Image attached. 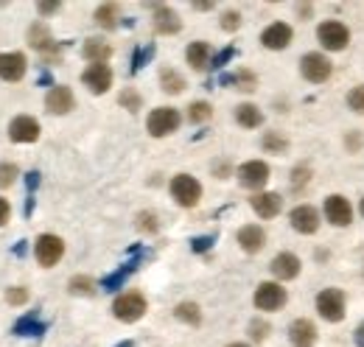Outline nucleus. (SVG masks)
Masks as SVG:
<instances>
[{
	"instance_id": "nucleus-1",
	"label": "nucleus",
	"mask_w": 364,
	"mask_h": 347,
	"mask_svg": "<svg viewBox=\"0 0 364 347\" xmlns=\"http://www.w3.org/2000/svg\"><path fill=\"white\" fill-rule=\"evenodd\" d=\"M180 124L182 118L174 107H157V110H151V115L146 121V129L151 137H166V134L180 129Z\"/></svg>"
},
{
	"instance_id": "nucleus-2",
	"label": "nucleus",
	"mask_w": 364,
	"mask_h": 347,
	"mask_svg": "<svg viewBox=\"0 0 364 347\" xmlns=\"http://www.w3.org/2000/svg\"><path fill=\"white\" fill-rule=\"evenodd\" d=\"M171 196L177 199L180 208H196L202 199V185L191 174H177L171 179Z\"/></svg>"
},
{
	"instance_id": "nucleus-3",
	"label": "nucleus",
	"mask_w": 364,
	"mask_h": 347,
	"mask_svg": "<svg viewBox=\"0 0 364 347\" xmlns=\"http://www.w3.org/2000/svg\"><path fill=\"white\" fill-rule=\"evenodd\" d=\"M317 40H319V45L328 48V50H345L348 43H350V31H348V26L339 23V20H325V23H319Z\"/></svg>"
},
{
	"instance_id": "nucleus-4",
	"label": "nucleus",
	"mask_w": 364,
	"mask_h": 347,
	"mask_svg": "<svg viewBox=\"0 0 364 347\" xmlns=\"http://www.w3.org/2000/svg\"><path fill=\"white\" fill-rule=\"evenodd\" d=\"M317 311L325 322H342L345 319V294L339 289H322L317 294Z\"/></svg>"
},
{
	"instance_id": "nucleus-5",
	"label": "nucleus",
	"mask_w": 364,
	"mask_h": 347,
	"mask_svg": "<svg viewBox=\"0 0 364 347\" xmlns=\"http://www.w3.org/2000/svg\"><path fill=\"white\" fill-rule=\"evenodd\" d=\"M112 314H115V319H121V322H137V319L146 314V297L137 294V292H127V294H121V297L112 303Z\"/></svg>"
},
{
	"instance_id": "nucleus-6",
	"label": "nucleus",
	"mask_w": 364,
	"mask_h": 347,
	"mask_svg": "<svg viewBox=\"0 0 364 347\" xmlns=\"http://www.w3.org/2000/svg\"><path fill=\"white\" fill-rule=\"evenodd\" d=\"M300 73H303V79H309L314 85H322V82L331 79L333 68H331V59L325 53H306L300 59Z\"/></svg>"
},
{
	"instance_id": "nucleus-7",
	"label": "nucleus",
	"mask_w": 364,
	"mask_h": 347,
	"mask_svg": "<svg viewBox=\"0 0 364 347\" xmlns=\"http://www.w3.org/2000/svg\"><path fill=\"white\" fill-rule=\"evenodd\" d=\"M34 255L40 260V266H56L62 255H65V241L59 238V235H40L37 238V244H34Z\"/></svg>"
},
{
	"instance_id": "nucleus-8",
	"label": "nucleus",
	"mask_w": 364,
	"mask_h": 347,
	"mask_svg": "<svg viewBox=\"0 0 364 347\" xmlns=\"http://www.w3.org/2000/svg\"><path fill=\"white\" fill-rule=\"evenodd\" d=\"M238 182L250 191H261L269 182V166L264 160H250L238 169Z\"/></svg>"
},
{
	"instance_id": "nucleus-9",
	"label": "nucleus",
	"mask_w": 364,
	"mask_h": 347,
	"mask_svg": "<svg viewBox=\"0 0 364 347\" xmlns=\"http://www.w3.org/2000/svg\"><path fill=\"white\" fill-rule=\"evenodd\" d=\"M286 305V289L280 283H261L255 289V308L258 311H277Z\"/></svg>"
},
{
	"instance_id": "nucleus-10",
	"label": "nucleus",
	"mask_w": 364,
	"mask_h": 347,
	"mask_svg": "<svg viewBox=\"0 0 364 347\" xmlns=\"http://www.w3.org/2000/svg\"><path fill=\"white\" fill-rule=\"evenodd\" d=\"M325 218H328L333 227H348V224L353 221V208H350V202H348L345 196L333 193V196L325 199Z\"/></svg>"
},
{
	"instance_id": "nucleus-11",
	"label": "nucleus",
	"mask_w": 364,
	"mask_h": 347,
	"mask_svg": "<svg viewBox=\"0 0 364 347\" xmlns=\"http://www.w3.org/2000/svg\"><path fill=\"white\" fill-rule=\"evenodd\" d=\"M289 221H291V227H294L297 233H303V235H314L319 230V213H317V208H311V205H297V208L289 213Z\"/></svg>"
},
{
	"instance_id": "nucleus-12",
	"label": "nucleus",
	"mask_w": 364,
	"mask_h": 347,
	"mask_svg": "<svg viewBox=\"0 0 364 347\" xmlns=\"http://www.w3.org/2000/svg\"><path fill=\"white\" fill-rule=\"evenodd\" d=\"M73 104H76V98H73L70 87L56 85V87H50V90H48V95H46L48 112H53V115H68V112L73 110Z\"/></svg>"
},
{
	"instance_id": "nucleus-13",
	"label": "nucleus",
	"mask_w": 364,
	"mask_h": 347,
	"mask_svg": "<svg viewBox=\"0 0 364 347\" xmlns=\"http://www.w3.org/2000/svg\"><path fill=\"white\" fill-rule=\"evenodd\" d=\"M9 137H11L14 143H34V140L40 137V124H37L31 115H20V118L11 121Z\"/></svg>"
},
{
	"instance_id": "nucleus-14",
	"label": "nucleus",
	"mask_w": 364,
	"mask_h": 347,
	"mask_svg": "<svg viewBox=\"0 0 364 347\" xmlns=\"http://www.w3.org/2000/svg\"><path fill=\"white\" fill-rule=\"evenodd\" d=\"M289 339L294 347H314L317 345V325L311 319H294L289 325Z\"/></svg>"
},
{
	"instance_id": "nucleus-15",
	"label": "nucleus",
	"mask_w": 364,
	"mask_h": 347,
	"mask_svg": "<svg viewBox=\"0 0 364 347\" xmlns=\"http://www.w3.org/2000/svg\"><path fill=\"white\" fill-rule=\"evenodd\" d=\"M291 37H294L291 26H286V23H272L269 28H264L261 43H264V48H269V50H283V48L291 45Z\"/></svg>"
},
{
	"instance_id": "nucleus-16",
	"label": "nucleus",
	"mask_w": 364,
	"mask_h": 347,
	"mask_svg": "<svg viewBox=\"0 0 364 347\" xmlns=\"http://www.w3.org/2000/svg\"><path fill=\"white\" fill-rule=\"evenodd\" d=\"M26 76V56L11 50V53H0V79L3 82H20Z\"/></svg>"
},
{
	"instance_id": "nucleus-17",
	"label": "nucleus",
	"mask_w": 364,
	"mask_h": 347,
	"mask_svg": "<svg viewBox=\"0 0 364 347\" xmlns=\"http://www.w3.org/2000/svg\"><path fill=\"white\" fill-rule=\"evenodd\" d=\"M82 82L90 87V92L101 95V92H107V90L112 87V70H109V65H90V68L85 70Z\"/></svg>"
},
{
	"instance_id": "nucleus-18",
	"label": "nucleus",
	"mask_w": 364,
	"mask_h": 347,
	"mask_svg": "<svg viewBox=\"0 0 364 347\" xmlns=\"http://www.w3.org/2000/svg\"><path fill=\"white\" fill-rule=\"evenodd\" d=\"M272 274L277 277V280H294L297 274H300V258L297 255H291V252H280V255H274L272 260Z\"/></svg>"
},
{
	"instance_id": "nucleus-19",
	"label": "nucleus",
	"mask_w": 364,
	"mask_h": 347,
	"mask_svg": "<svg viewBox=\"0 0 364 347\" xmlns=\"http://www.w3.org/2000/svg\"><path fill=\"white\" fill-rule=\"evenodd\" d=\"M238 244H241V250H244V252L255 255V252H261V250H264V244H267V233H264L261 227H255V224L241 227V230H238Z\"/></svg>"
},
{
	"instance_id": "nucleus-20",
	"label": "nucleus",
	"mask_w": 364,
	"mask_h": 347,
	"mask_svg": "<svg viewBox=\"0 0 364 347\" xmlns=\"http://www.w3.org/2000/svg\"><path fill=\"white\" fill-rule=\"evenodd\" d=\"M250 205H252V210L258 213L261 218H274L280 213V208H283V199L277 196V193H255L252 199H250Z\"/></svg>"
},
{
	"instance_id": "nucleus-21",
	"label": "nucleus",
	"mask_w": 364,
	"mask_h": 347,
	"mask_svg": "<svg viewBox=\"0 0 364 347\" xmlns=\"http://www.w3.org/2000/svg\"><path fill=\"white\" fill-rule=\"evenodd\" d=\"M154 28H157V34H177L182 28L177 11L168 6H154Z\"/></svg>"
},
{
	"instance_id": "nucleus-22",
	"label": "nucleus",
	"mask_w": 364,
	"mask_h": 347,
	"mask_svg": "<svg viewBox=\"0 0 364 347\" xmlns=\"http://www.w3.org/2000/svg\"><path fill=\"white\" fill-rule=\"evenodd\" d=\"M28 43H31V48H37L40 53H46V56L56 53V45L50 40V31H48L46 23H34V26L28 28Z\"/></svg>"
},
{
	"instance_id": "nucleus-23",
	"label": "nucleus",
	"mask_w": 364,
	"mask_h": 347,
	"mask_svg": "<svg viewBox=\"0 0 364 347\" xmlns=\"http://www.w3.org/2000/svg\"><path fill=\"white\" fill-rule=\"evenodd\" d=\"M185 59L193 70H205L208 68V59H210V45L208 43H191L185 50Z\"/></svg>"
},
{
	"instance_id": "nucleus-24",
	"label": "nucleus",
	"mask_w": 364,
	"mask_h": 347,
	"mask_svg": "<svg viewBox=\"0 0 364 347\" xmlns=\"http://www.w3.org/2000/svg\"><path fill=\"white\" fill-rule=\"evenodd\" d=\"M109 56H112V48L104 40H87L85 43V59H90L92 65H107Z\"/></svg>"
},
{
	"instance_id": "nucleus-25",
	"label": "nucleus",
	"mask_w": 364,
	"mask_h": 347,
	"mask_svg": "<svg viewBox=\"0 0 364 347\" xmlns=\"http://www.w3.org/2000/svg\"><path fill=\"white\" fill-rule=\"evenodd\" d=\"M235 121H238L241 127H247V129H255V127H261L264 115H261V110H258L255 104H241V107L235 110Z\"/></svg>"
},
{
	"instance_id": "nucleus-26",
	"label": "nucleus",
	"mask_w": 364,
	"mask_h": 347,
	"mask_svg": "<svg viewBox=\"0 0 364 347\" xmlns=\"http://www.w3.org/2000/svg\"><path fill=\"white\" fill-rule=\"evenodd\" d=\"M160 85L166 92H171V95H180L182 90H185V79H182L177 70H171V68H163L160 70Z\"/></svg>"
},
{
	"instance_id": "nucleus-27",
	"label": "nucleus",
	"mask_w": 364,
	"mask_h": 347,
	"mask_svg": "<svg viewBox=\"0 0 364 347\" xmlns=\"http://www.w3.org/2000/svg\"><path fill=\"white\" fill-rule=\"evenodd\" d=\"M95 23L101 28H115L118 26V6L115 3H104L95 9Z\"/></svg>"
},
{
	"instance_id": "nucleus-28",
	"label": "nucleus",
	"mask_w": 364,
	"mask_h": 347,
	"mask_svg": "<svg viewBox=\"0 0 364 347\" xmlns=\"http://www.w3.org/2000/svg\"><path fill=\"white\" fill-rule=\"evenodd\" d=\"M43 331H46V325H43V322H40L34 314L23 316V319L14 325V333H17V336H40Z\"/></svg>"
},
{
	"instance_id": "nucleus-29",
	"label": "nucleus",
	"mask_w": 364,
	"mask_h": 347,
	"mask_svg": "<svg viewBox=\"0 0 364 347\" xmlns=\"http://www.w3.org/2000/svg\"><path fill=\"white\" fill-rule=\"evenodd\" d=\"M174 314H177V319H180V322H185V325H193V328L202 322V314H199V305H196V303H180Z\"/></svg>"
},
{
	"instance_id": "nucleus-30",
	"label": "nucleus",
	"mask_w": 364,
	"mask_h": 347,
	"mask_svg": "<svg viewBox=\"0 0 364 347\" xmlns=\"http://www.w3.org/2000/svg\"><path fill=\"white\" fill-rule=\"evenodd\" d=\"M210 115H213V110H210L208 101H193V104L188 107V118H191L193 124H205Z\"/></svg>"
},
{
	"instance_id": "nucleus-31",
	"label": "nucleus",
	"mask_w": 364,
	"mask_h": 347,
	"mask_svg": "<svg viewBox=\"0 0 364 347\" xmlns=\"http://www.w3.org/2000/svg\"><path fill=\"white\" fill-rule=\"evenodd\" d=\"M132 269H135V263H127V266H124V269H118L115 274L104 277V283H101V286H104V292H115V289H118V286L132 274Z\"/></svg>"
},
{
	"instance_id": "nucleus-32",
	"label": "nucleus",
	"mask_w": 364,
	"mask_h": 347,
	"mask_svg": "<svg viewBox=\"0 0 364 347\" xmlns=\"http://www.w3.org/2000/svg\"><path fill=\"white\" fill-rule=\"evenodd\" d=\"M238 85V90H244V92H252L255 85H258V79L250 73V70H241V73H235V76H225V85Z\"/></svg>"
},
{
	"instance_id": "nucleus-33",
	"label": "nucleus",
	"mask_w": 364,
	"mask_h": 347,
	"mask_svg": "<svg viewBox=\"0 0 364 347\" xmlns=\"http://www.w3.org/2000/svg\"><path fill=\"white\" fill-rule=\"evenodd\" d=\"M92 292H95V283H92V277H87V274H79V277L70 280V294H85V297H90Z\"/></svg>"
},
{
	"instance_id": "nucleus-34",
	"label": "nucleus",
	"mask_w": 364,
	"mask_h": 347,
	"mask_svg": "<svg viewBox=\"0 0 364 347\" xmlns=\"http://www.w3.org/2000/svg\"><path fill=\"white\" fill-rule=\"evenodd\" d=\"M348 107H350L353 112H359V115H364V85L353 87V90L348 92Z\"/></svg>"
},
{
	"instance_id": "nucleus-35",
	"label": "nucleus",
	"mask_w": 364,
	"mask_h": 347,
	"mask_svg": "<svg viewBox=\"0 0 364 347\" xmlns=\"http://www.w3.org/2000/svg\"><path fill=\"white\" fill-rule=\"evenodd\" d=\"M17 179V166L14 163H0V188H9Z\"/></svg>"
},
{
	"instance_id": "nucleus-36",
	"label": "nucleus",
	"mask_w": 364,
	"mask_h": 347,
	"mask_svg": "<svg viewBox=\"0 0 364 347\" xmlns=\"http://www.w3.org/2000/svg\"><path fill=\"white\" fill-rule=\"evenodd\" d=\"M121 104L135 112V110H140V95H137L135 90H124V92H121Z\"/></svg>"
},
{
	"instance_id": "nucleus-37",
	"label": "nucleus",
	"mask_w": 364,
	"mask_h": 347,
	"mask_svg": "<svg viewBox=\"0 0 364 347\" xmlns=\"http://www.w3.org/2000/svg\"><path fill=\"white\" fill-rule=\"evenodd\" d=\"M137 227L146 233H157V216L154 213H140L137 216Z\"/></svg>"
},
{
	"instance_id": "nucleus-38",
	"label": "nucleus",
	"mask_w": 364,
	"mask_h": 347,
	"mask_svg": "<svg viewBox=\"0 0 364 347\" xmlns=\"http://www.w3.org/2000/svg\"><path fill=\"white\" fill-rule=\"evenodd\" d=\"M289 143L283 140V137H277V134H267L264 137V149H269V151H283Z\"/></svg>"
},
{
	"instance_id": "nucleus-39",
	"label": "nucleus",
	"mask_w": 364,
	"mask_h": 347,
	"mask_svg": "<svg viewBox=\"0 0 364 347\" xmlns=\"http://www.w3.org/2000/svg\"><path fill=\"white\" fill-rule=\"evenodd\" d=\"M238 26H241V14H238V11H228V14L222 17V28H225V31H235Z\"/></svg>"
},
{
	"instance_id": "nucleus-40",
	"label": "nucleus",
	"mask_w": 364,
	"mask_h": 347,
	"mask_svg": "<svg viewBox=\"0 0 364 347\" xmlns=\"http://www.w3.org/2000/svg\"><path fill=\"white\" fill-rule=\"evenodd\" d=\"M6 300H9L11 305H23L26 300H28V292H26V289H20V286H17V289H9Z\"/></svg>"
},
{
	"instance_id": "nucleus-41",
	"label": "nucleus",
	"mask_w": 364,
	"mask_h": 347,
	"mask_svg": "<svg viewBox=\"0 0 364 347\" xmlns=\"http://www.w3.org/2000/svg\"><path fill=\"white\" fill-rule=\"evenodd\" d=\"M250 331H252V339H258V342H261V339H267L269 325H267V322H252V325H250Z\"/></svg>"
},
{
	"instance_id": "nucleus-42",
	"label": "nucleus",
	"mask_w": 364,
	"mask_h": 347,
	"mask_svg": "<svg viewBox=\"0 0 364 347\" xmlns=\"http://www.w3.org/2000/svg\"><path fill=\"white\" fill-rule=\"evenodd\" d=\"M151 50H154V48H146V50H137V53H135V65H132V70H140V65H143V62H146V59L151 56Z\"/></svg>"
},
{
	"instance_id": "nucleus-43",
	"label": "nucleus",
	"mask_w": 364,
	"mask_h": 347,
	"mask_svg": "<svg viewBox=\"0 0 364 347\" xmlns=\"http://www.w3.org/2000/svg\"><path fill=\"white\" fill-rule=\"evenodd\" d=\"M303 179L309 182V169H297V171H294V188H300V185H303Z\"/></svg>"
},
{
	"instance_id": "nucleus-44",
	"label": "nucleus",
	"mask_w": 364,
	"mask_h": 347,
	"mask_svg": "<svg viewBox=\"0 0 364 347\" xmlns=\"http://www.w3.org/2000/svg\"><path fill=\"white\" fill-rule=\"evenodd\" d=\"M232 53H235V50H232V48H228V50H222V53H219V56H216V62H213V68H219V65H225V62H228L230 56H232Z\"/></svg>"
},
{
	"instance_id": "nucleus-45",
	"label": "nucleus",
	"mask_w": 364,
	"mask_h": 347,
	"mask_svg": "<svg viewBox=\"0 0 364 347\" xmlns=\"http://www.w3.org/2000/svg\"><path fill=\"white\" fill-rule=\"evenodd\" d=\"M11 213V208H9V202L6 199H0V224H6V218Z\"/></svg>"
},
{
	"instance_id": "nucleus-46",
	"label": "nucleus",
	"mask_w": 364,
	"mask_h": 347,
	"mask_svg": "<svg viewBox=\"0 0 364 347\" xmlns=\"http://www.w3.org/2000/svg\"><path fill=\"white\" fill-rule=\"evenodd\" d=\"M210 241H213V238H196V241H193V250H196V252H202V250H208V247H210Z\"/></svg>"
},
{
	"instance_id": "nucleus-47",
	"label": "nucleus",
	"mask_w": 364,
	"mask_h": 347,
	"mask_svg": "<svg viewBox=\"0 0 364 347\" xmlns=\"http://www.w3.org/2000/svg\"><path fill=\"white\" fill-rule=\"evenodd\" d=\"M40 11L50 14V11H59V3H40Z\"/></svg>"
},
{
	"instance_id": "nucleus-48",
	"label": "nucleus",
	"mask_w": 364,
	"mask_h": 347,
	"mask_svg": "<svg viewBox=\"0 0 364 347\" xmlns=\"http://www.w3.org/2000/svg\"><path fill=\"white\" fill-rule=\"evenodd\" d=\"M356 345L364 347V322L359 325V328H356Z\"/></svg>"
},
{
	"instance_id": "nucleus-49",
	"label": "nucleus",
	"mask_w": 364,
	"mask_h": 347,
	"mask_svg": "<svg viewBox=\"0 0 364 347\" xmlns=\"http://www.w3.org/2000/svg\"><path fill=\"white\" fill-rule=\"evenodd\" d=\"M37 182H40V174H28V191L37 188Z\"/></svg>"
},
{
	"instance_id": "nucleus-50",
	"label": "nucleus",
	"mask_w": 364,
	"mask_h": 347,
	"mask_svg": "<svg viewBox=\"0 0 364 347\" xmlns=\"http://www.w3.org/2000/svg\"><path fill=\"white\" fill-rule=\"evenodd\" d=\"M228 347H250V345H241V342H232V345H228Z\"/></svg>"
},
{
	"instance_id": "nucleus-51",
	"label": "nucleus",
	"mask_w": 364,
	"mask_h": 347,
	"mask_svg": "<svg viewBox=\"0 0 364 347\" xmlns=\"http://www.w3.org/2000/svg\"><path fill=\"white\" fill-rule=\"evenodd\" d=\"M118 347H132V342H124V345H118Z\"/></svg>"
},
{
	"instance_id": "nucleus-52",
	"label": "nucleus",
	"mask_w": 364,
	"mask_h": 347,
	"mask_svg": "<svg viewBox=\"0 0 364 347\" xmlns=\"http://www.w3.org/2000/svg\"><path fill=\"white\" fill-rule=\"evenodd\" d=\"M362 216H364V199H362Z\"/></svg>"
}]
</instances>
